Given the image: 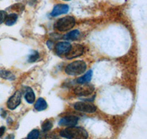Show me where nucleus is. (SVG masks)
Returning <instances> with one entry per match:
<instances>
[{
    "instance_id": "nucleus-1",
    "label": "nucleus",
    "mask_w": 147,
    "mask_h": 139,
    "mask_svg": "<svg viewBox=\"0 0 147 139\" xmlns=\"http://www.w3.org/2000/svg\"><path fill=\"white\" fill-rule=\"evenodd\" d=\"M60 136L68 139H87L88 137L87 131L81 127H69L60 132Z\"/></svg>"
},
{
    "instance_id": "nucleus-2",
    "label": "nucleus",
    "mask_w": 147,
    "mask_h": 139,
    "mask_svg": "<svg viewBox=\"0 0 147 139\" xmlns=\"http://www.w3.org/2000/svg\"><path fill=\"white\" fill-rule=\"evenodd\" d=\"M87 68L86 63L81 60L73 61L67 65L65 69V72L69 76H77L82 75Z\"/></svg>"
},
{
    "instance_id": "nucleus-3",
    "label": "nucleus",
    "mask_w": 147,
    "mask_h": 139,
    "mask_svg": "<svg viewBox=\"0 0 147 139\" xmlns=\"http://www.w3.org/2000/svg\"><path fill=\"white\" fill-rule=\"evenodd\" d=\"M75 19L72 16H65L60 18L55 23V28L59 31H66L75 26Z\"/></svg>"
},
{
    "instance_id": "nucleus-4",
    "label": "nucleus",
    "mask_w": 147,
    "mask_h": 139,
    "mask_svg": "<svg viewBox=\"0 0 147 139\" xmlns=\"http://www.w3.org/2000/svg\"><path fill=\"white\" fill-rule=\"evenodd\" d=\"M74 108L77 111L88 113V114H92V113L96 112V107L94 105L91 104V103H85V102H77L74 104Z\"/></svg>"
},
{
    "instance_id": "nucleus-5",
    "label": "nucleus",
    "mask_w": 147,
    "mask_h": 139,
    "mask_svg": "<svg viewBox=\"0 0 147 139\" xmlns=\"http://www.w3.org/2000/svg\"><path fill=\"white\" fill-rule=\"evenodd\" d=\"M21 100H22V94L19 91H16L7 100V108L10 110L16 109L20 105Z\"/></svg>"
},
{
    "instance_id": "nucleus-6",
    "label": "nucleus",
    "mask_w": 147,
    "mask_h": 139,
    "mask_svg": "<svg viewBox=\"0 0 147 139\" xmlns=\"http://www.w3.org/2000/svg\"><path fill=\"white\" fill-rule=\"evenodd\" d=\"M95 88L93 85L82 84V86H77L74 90V93L79 96H88L94 92Z\"/></svg>"
},
{
    "instance_id": "nucleus-7",
    "label": "nucleus",
    "mask_w": 147,
    "mask_h": 139,
    "mask_svg": "<svg viewBox=\"0 0 147 139\" xmlns=\"http://www.w3.org/2000/svg\"><path fill=\"white\" fill-rule=\"evenodd\" d=\"M83 52L84 48L82 45H78V44L77 45H74L71 47L69 51L65 55V57L67 59H69L76 58V57L81 56L83 53Z\"/></svg>"
},
{
    "instance_id": "nucleus-8",
    "label": "nucleus",
    "mask_w": 147,
    "mask_h": 139,
    "mask_svg": "<svg viewBox=\"0 0 147 139\" xmlns=\"http://www.w3.org/2000/svg\"><path fill=\"white\" fill-rule=\"evenodd\" d=\"M71 47V44L68 42H59L55 45V51L60 56L66 55L69 51Z\"/></svg>"
},
{
    "instance_id": "nucleus-9",
    "label": "nucleus",
    "mask_w": 147,
    "mask_h": 139,
    "mask_svg": "<svg viewBox=\"0 0 147 139\" xmlns=\"http://www.w3.org/2000/svg\"><path fill=\"white\" fill-rule=\"evenodd\" d=\"M69 10V5H64V4H60V5H55L53 10L51 13V15L52 17H56L58 15H63V14L67 13Z\"/></svg>"
},
{
    "instance_id": "nucleus-10",
    "label": "nucleus",
    "mask_w": 147,
    "mask_h": 139,
    "mask_svg": "<svg viewBox=\"0 0 147 139\" xmlns=\"http://www.w3.org/2000/svg\"><path fill=\"white\" fill-rule=\"evenodd\" d=\"M78 117L75 116H67L62 118L59 122V124L61 126H66V127H72L75 126L78 122Z\"/></svg>"
},
{
    "instance_id": "nucleus-11",
    "label": "nucleus",
    "mask_w": 147,
    "mask_h": 139,
    "mask_svg": "<svg viewBox=\"0 0 147 139\" xmlns=\"http://www.w3.org/2000/svg\"><path fill=\"white\" fill-rule=\"evenodd\" d=\"M92 76H93V72H92L91 70H88L84 76H82V77L79 78L77 80V83L80 84H84L88 83V82L90 81V80H91Z\"/></svg>"
},
{
    "instance_id": "nucleus-12",
    "label": "nucleus",
    "mask_w": 147,
    "mask_h": 139,
    "mask_svg": "<svg viewBox=\"0 0 147 139\" xmlns=\"http://www.w3.org/2000/svg\"><path fill=\"white\" fill-rule=\"evenodd\" d=\"M24 98H25L26 101H27L28 103H34V101L35 100V95L34 94V92L32 91V90L31 88L28 87L26 90L25 94H24Z\"/></svg>"
},
{
    "instance_id": "nucleus-13",
    "label": "nucleus",
    "mask_w": 147,
    "mask_h": 139,
    "mask_svg": "<svg viewBox=\"0 0 147 139\" xmlns=\"http://www.w3.org/2000/svg\"><path fill=\"white\" fill-rule=\"evenodd\" d=\"M34 107H35V109L37 110L38 111H44V110L47 109V103L44 99H43V98H39L36 101V103H35Z\"/></svg>"
},
{
    "instance_id": "nucleus-14",
    "label": "nucleus",
    "mask_w": 147,
    "mask_h": 139,
    "mask_svg": "<svg viewBox=\"0 0 147 139\" xmlns=\"http://www.w3.org/2000/svg\"><path fill=\"white\" fill-rule=\"evenodd\" d=\"M79 36H80V31H79V30L75 29L71 31L70 32L64 35L63 39L68 40H75L78 38Z\"/></svg>"
},
{
    "instance_id": "nucleus-15",
    "label": "nucleus",
    "mask_w": 147,
    "mask_h": 139,
    "mask_svg": "<svg viewBox=\"0 0 147 139\" xmlns=\"http://www.w3.org/2000/svg\"><path fill=\"white\" fill-rule=\"evenodd\" d=\"M17 19H18V15L16 13H11L10 15H7L6 18H5V24L7 26H12L16 22Z\"/></svg>"
},
{
    "instance_id": "nucleus-16",
    "label": "nucleus",
    "mask_w": 147,
    "mask_h": 139,
    "mask_svg": "<svg viewBox=\"0 0 147 139\" xmlns=\"http://www.w3.org/2000/svg\"><path fill=\"white\" fill-rule=\"evenodd\" d=\"M0 77L7 80H13L15 78V76L11 72L8 71V70H2L0 71Z\"/></svg>"
},
{
    "instance_id": "nucleus-17",
    "label": "nucleus",
    "mask_w": 147,
    "mask_h": 139,
    "mask_svg": "<svg viewBox=\"0 0 147 139\" xmlns=\"http://www.w3.org/2000/svg\"><path fill=\"white\" fill-rule=\"evenodd\" d=\"M40 135V132L38 130H33L27 136V139H38Z\"/></svg>"
},
{
    "instance_id": "nucleus-18",
    "label": "nucleus",
    "mask_w": 147,
    "mask_h": 139,
    "mask_svg": "<svg viewBox=\"0 0 147 139\" xmlns=\"http://www.w3.org/2000/svg\"><path fill=\"white\" fill-rule=\"evenodd\" d=\"M52 128V122L49 120H47L42 124V129L44 131L50 130Z\"/></svg>"
},
{
    "instance_id": "nucleus-19",
    "label": "nucleus",
    "mask_w": 147,
    "mask_h": 139,
    "mask_svg": "<svg viewBox=\"0 0 147 139\" xmlns=\"http://www.w3.org/2000/svg\"><path fill=\"white\" fill-rule=\"evenodd\" d=\"M39 58V53L38 52H34L33 54H32L31 56L29 57V60L28 61L29 62H34V61H37L38 59Z\"/></svg>"
},
{
    "instance_id": "nucleus-20",
    "label": "nucleus",
    "mask_w": 147,
    "mask_h": 139,
    "mask_svg": "<svg viewBox=\"0 0 147 139\" xmlns=\"http://www.w3.org/2000/svg\"><path fill=\"white\" fill-rule=\"evenodd\" d=\"M6 16H7V13L4 10H0V24L5 21Z\"/></svg>"
},
{
    "instance_id": "nucleus-21",
    "label": "nucleus",
    "mask_w": 147,
    "mask_h": 139,
    "mask_svg": "<svg viewBox=\"0 0 147 139\" xmlns=\"http://www.w3.org/2000/svg\"><path fill=\"white\" fill-rule=\"evenodd\" d=\"M5 132V127H1L0 128V137H2L3 134Z\"/></svg>"
},
{
    "instance_id": "nucleus-22",
    "label": "nucleus",
    "mask_w": 147,
    "mask_h": 139,
    "mask_svg": "<svg viewBox=\"0 0 147 139\" xmlns=\"http://www.w3.org/2000/svg\"><path fill=\"white\" fill-rule=\"evenodd\" d=\"M63 1H70V0H63Z\"/></svg>"
},
{
    "instance_id": "nucleus-23",
    "label": "nucleus",
    "mask_w": 147,
    "mask_h": 139,
    "mask_svg": "<svg viewBox=\"0 0 147 139\" xmlns=\"http://www.w3.org/2000/svg\"><path fill=\"white\" fill-rule=\"evenodd\" d=\"M33 1H35V0H33Z\"/></svg>"
}]
</instances>
